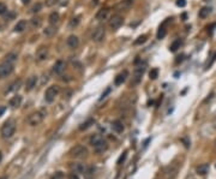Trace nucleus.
<instances>
[{
	"instance_id": "obj_1",
	"label": "nucleus",
	"mask_w": 216,
	"mask_h": 179,
	"mask_svg": "<svg viewBox=\"0 0 216 179\" xmlns=\"http://www.w3.org/2000/svg\"><path fill=\"white\" fill-rule=\"evenodd\" d=\"M90 144L93 146L94 150L97 154H102V153L106 152L108 149V143L100 135H93L91 138H90Z\"/></svg>"
},
{
	"instance_id": "obj_2",
	"label": "nucleus",
	"mask_w": 216,
	"mask_h": 179,
	"mask_svg": "<svg viewBox=\"0 0 216 179\" xmlns=\"http://www.w3.org/2000/svg\"><path fill=\"white\" fill-rule=\"evenodd\" d=\"M145 68H146V64L145 63H141L139 65L137 64V66H136V69H135V72H133V76H132V80H131V82H130V87L132 88V87H136V85H138L141 81H142V77H143V73L145 72Z\"/></svg>"
},
{
	"instance_id": "obj_3",
	"label": "nucleus",
	"mask_w": 216,
	"mask_h": 179,
	"mask_svg": "<svg viewBox=\"0 0 216 179\" xmlns=\"http://www.w3.org/2000/svg\"><path fill=\"white\" fill-rule=\"evenodd\" d=\"M46 115H47V112L44 110L36 111V112H34V113H31L29 115L28 124L30 126H37V125H40L42 123L43 119L46 118Z\"/></svg>"
},
{
	"instance_id": "obj_4",
	"label": "nucleus",
	"mask_w": 216,
	"mask_h": 179,
	"mask_svg": "<svg viewBox=\"0 0 216 179\" xmlns=\"http://www.w3.org/2000/svg\"><path fill=\"white\" fill-rule=\"evenodd\" d=\"M14 131H16V123L13 120H7L1 126L0 134H1L2 138H10L13 136Z\"/></svg>"
},
{
	"instance_id": "obj_5",
	"label": "nucleus",
	"mask_w": 216,
	"mask_h": 179,
	"mask_svg": "<svg viewBox=\"0 0 216 179\" xmlns=\"http://www.w3.org/2000/svg\"><path fill=\"white\" fill-rule=\"evenodd\" d=\"M59 93H60V88L58 87V85H51V87H48L47 88V90L44 91V100L48 102V103H52L54 100H55V97L59 95Z\"/></svg>"
},
{
	"instance_id": "obj_6",
	"label": "nucleus",
	"mask_w": 216,
	"mask_h": 179,
	"mask_svg": "<svg viewBox=\"0 0 216 179\" xmlns=\"http://www.w3.org/2000/svg\"><path fill=\"white\" fill-rule=\"evenodd\" d=\"M104 36H106V29H104V27L103 25H97L93 30V33H91V41L99 43V42L103 41Z\"/></svg>"
},
{
	"instance_id": "obj_7",
	"label": "nucleus",
	"mask_w": 216,
	"mask_h": 179,
	"mask_svg": "<svg viewBox=\"0 0 216 179\" xmlns=\"http://www.w3.org/2000/svg\"><path fill=\"white\" fill-rule=\"evenodd\" d=\"M70 156L73 159H84L88 156V149L84 146H76L71 149Z\"/></svg>"
},
{
	"instance_id": "obj_8",
	"label": "nucleus",
	"mask_w": 216,
	"mask_h": 179,
	"mask_svg": "<svg viewBox=\"0 0 216 179\" xmlns=\"http://www.w3.org/2000/svg\"><path fill=\"white\" fill-rule=\"evenodd\" d=\"M123 24H124V17H123L121 14H114V16H112V18L109 19V23H108V25H109L112 31H116Z\"/></svg>"
},
{
	"instance_id": "obj_9",
	"label": "nucleus",
	"mask_w": 216,
	"mask_h": 179,
	"mask_svg": "<svg viewBox=\"0 0 216 179\" xmlns=\"http://www.w3.org/2000/svg\"><path fill=\"white\" fill-rule=\"evenodd\" d=\"M13 64L9 63V61H4L2 64H0V78H6L9 77L12 72H13Z\"/></svg>"
},
{
	"instance_id": "obj_10",
	"label": "nucleus",
	"mask_w": 216,
	"mask_h": 179,
	"mask_svg": "<svg viewBox=\"0 0 216 179\" xmlns=\"http://www.w3.org/2000/svg\"><path fill=\"white\" fill-rule=\"evenodd\" d=\"M132 5H133V0H121L115 5L114 9L116 12H125V11H129Z\"/></svg>"
},
{
	"instance_id": "obj_11",
	"label": "nucleus",
	"mask_w": 216,
	"mask_h": 179,
	"mask_svg": "<svg viewBox=\"0 0 216 179\" xmlns=\"http://www.w3.org/2000/svg\"><path fill=\"white\" fill-rule=\"evenodd\" d=\"M65 69H66V63H65V60H61V59H59L57 60L55 63H54V65H53V73H55L58 76H60V75H63L64 72H65Z\"/></svg>"
},
{
	"instance_id": "obj_12",
	"label": "nucleus",
	"mask_w": 216,
	"mask_h": 179,
	"mask_svg": "<svg viewBox=\"0 0 216 179\" xmlns=\"http://www.w3.org/2000/svg\"><path fill=\"white\" fill-rule=\"evenodd\" d=\"M66 45H67V47L70 49L78 48V46H79V39H78V36L77 35H70L67 37V40H66Z\"/></svg>"
},
{
	"instance_id": "obj_13",
	"label": "nucleus",
	"mask_w": 216,
	"mask_h": 179,
	"mask_svg": "<svg viewBox=\"0 0 216 179\" xmlns=\"http://www.w3.org/2000/svg\"><path fill=\"white\" fill-rule=\"evenodd\" d=\"M47 58H48V47L41 46V47L37 49V52H36V59H37L39 61H43V60H46Z\"/></svg>"
},
{
	"instance_id": "obj_14",
	"label": "nucleus",
	"mask_w": 216,
	"mask_h": 179,
	"mask_svg": "<svg viewBox=\"0 0 216 179\" xmlns=\"http://www.w3.org/2000/svg\"><path fill=\"white\" fill-rule=\"evenodd\" d=\"M127 77H129V71L127 70H124V71H121L116 77H115L114 80V84L115 85H121L123 83L125 82L126 80H127Z\"/></svg>"
},
{
	"instance_id": "obj_15",
	"label": "nucleus",
	"mask_w": 216,
	"mask_h": 179,
	"mask_svg": "<svg viewBox=\"0 0 216 179\" xmlns=\"http://www.w3.org/2000/svg\"><path fill=\"white\" fill-rule=\"evenodd\" d=\"M37 80H39L37 76H30L28 80H27V82H25V90L27 91L32 90L36 87V84H37Z\"/></svg>"
},
{
	"instance_id": "obj_16",
	"label": "nucleus",
	"mask_w": 216,
	"mask_h": 179,
	"mask_svg": "<svg viewBox=\"0 0 216 179\" xmlns=\"http://www.w3.org/2000/svg\"><path fill=\"white\" fill-rule=\"evenodd\" d=\"M171 21V18H168L166 22H163L161 25H160V28H158V30H157V39L158 40H162L166 35H167V29H166V24L168 23Z\"/></svg>"
},
{
	"instance_id": "obj_17",
	"label": "nucleus",
	"mask_w": 216,
	"mask_h": 179,
	"mask_svg": "<svg viewBox=\"0 0 216 179\" xmlns=\"http://www.w3.org/2000/svg\"><path fill=\"white\" fill-rule=\"evenodd\" d=\"M28 27V23H27V21L25 19H21L19 22H17V24L14 25L13 30L16 33H22V31H24L25 29Z\"/></svg>"
},
{
	"instance_id": "obj_18",
	"label": "nucleus",
	"mask_w": 216,
	"mask_h": 179,
	"mask_svg": "<svg viewBox=\"0 0 216 179\" xmlns=\"http://www.w3.org/2000/svg\"><path fill=\"white\" fill-rule=\"evenodd\" d=\"M108 14H109V10L108 9H101L97 11V14H96V19L97 21H104V19H107V17H108Z\"/></svg>"
},
{
	"instance_id": "obj_19",
	"label": "nucleus",
	"mask_w": 216,
	"mask_h": 179,
	"mask_svg": "<svg viewBox=\"0 0 216 179\" xmlns=\"http://www.w3.org/2000/svg\"><path fill=\"white\" fill-rule=\"evenodd\" d=\"M112 129H113V131L116 132V134H121L125 127H124V124H123L120 120H114V122L112 123Z\"/></svg>"
},
{
	"instance_id": "obj_20",
	"label": "nucleus",
	"mask_w": 216,
	"mask_h": 179,
	"mask_svg": "<svg viewBox=\"0 0 216 179\" xmlns=\"http://www.w3.org/2000/svg\"><path fill=\"white\" fill-rule=\"evenodd\" d=\"M22 103V96L21 95H14L11 100H10V106L12 108H18Z\"/></svg>"
},
{
	"instance_id": "obj_21",
	"label": "nucleus",
	"mask_w": 216,
	"mask_h": 179,
	"mask_svg": "<svg viewBox=\"0 0 216 179\" xmlns=\"http://www.w3.org/2000/svg\"><path fill=\"white\" fill-rule=\"evenodd\" d=\"M57 33V29H55V25H49L46 29H43V35L46 37H52L54 34Z\"/></svg>"
},
{
	"instance_id": "obj_22",
	"label": "nucleus",
	"mask_w": 216,
	"mask_h": 179,
	"mask_svg": "<svg viewBox=\"0 0 216 179\" xmlns=\"http://www.w3.org/2000/svg\"><path fill=\"white\" fill-rule=\"evenodd\" d=\"M71 168L74 173H82V174H83L84 171H85L86 166H84L83 164H72Z\"/></svg>"
},
{
	"instance_id": "obj_23",
	"label": "nucleus",
	"mask_w": 216,
	"mask_h": 179,
	"mask_svg": "<svg viewBox=\"0 0 216 179\" xmlns=\"http://www.w3.org/2000/svg\"><path fill=\"white\" fill-rule=\"evenodd\" d=\"M176 173H178V166L172 165L168 167V169H167V177H168V179H174L175 176H176Z\"/></svg>"
},
{
	"instance_id": "obj_24",
	"label": "nucleus",
	"mask_w": 216,
	"mask_h": 179,
	"mask_svg": "<svg viewBox=\"0 0 216 179\" xmlns=\"http://www.w3.org/2000/svg\"><path fill=\"white\" fill-rule=\"evenodd\" d=\"M30 25H31L32 29H37V28H40L42 25V19L40 17H32L30 19Z\"/></svg>"
},
{
	"instance_id": "obj_25",
	"label": "nucleus",
	"mask_w": 216,
	"mask_h": 179,
	"mask_svg": "<svg viewBox=\"0 0 216 179\" xmlns=\"http://www.w3.org/2000/svg\"><path fill=\"white\" fill-rule=\"evenodd\" d=\"M59 19H60V16L58 12H52L48 17V22L51 25H55L57 23H59Z\"/></svg>"
},
{
	"instance_id": "obj_26",
	"label": "nucleus",
	"mask_w": 216,
	"mask_h": 179,
	"mask_svg": "<svg viewBox=\"0 0 216 179\" xmlns=\"http://www.w3.org/2000/svg\"><path fill=\"white\" fill-rule=\"evenodd\" d=\"M21 84H22V81H21V80L14 81L13 83H11V84H10V88H7L6 93H10V91H16V90H18V89L21 88Z\"/></svg>"
},
{
	"instance_id": "obj_27",
	"label": "nucleus",
	"mask_w": 216,
	"mask_h": 179,
	"mask_svg": "<svg viewBox=\"0 0 216 179\" xmlns=\"http://www.w3.org/2000/svg\"><path fill=\"white\" fill-rule=\"evenodd\" d=\"M94 124H95V120H94L93 118H89V119H88L86 122H84L83 124H82V125H81V126H79V130H81V131H84V130H88L89 127H91V126H93V125H94Z\"/></svg>"
},
{
	"instance_id": "obj_28",
	"label": "nucleus",
	"mask_w": 216,
	"mask_h": 179,
	"mask_svg": "<svg viewBox=\"0 0 216 179\" xmlns=\"http://www.w3.org/2000/svg\"><path fill=\"white\" fill-rule=\"evenodd\" d=\"M211 14V7H202L201 10H199V18H207V17H209V14Z\"/></svg>"
},
{
	"instance_id": "obj_29",
	"label": "nucleus",
	"mask_w": 216,
	"mask_h": 179,
	"mask_svg": "<svg viewBox=\"0 0 216 179\" xmlns=\"http://www.w3.org/2000/svg\"><path fill=\"white\" fill-rule=\"evenodd\" d=\"M209 171V165L208 164H203V165H199L197 167V173L201 174V176H205Z\"/></svg>"
},
{
	"instance_id": "obj_30",
	"label": "nucleus",
	"mask_w": 216,
	"mask_h": 179,
	"mask_svg": "<svg viewBox=\"0 0 216 179\" xmlns=\"http://www.w3.org/2000/svg\"><path fill=\"white\" fill-rule=\"evenodd\" d=\"M94 167H91V166H89V167H86L85 171H84V173H83V176L85 177L86 179H91L94 177Z\"/></svg>"
},
{
	"instance_id": "obj_31",
	"label": "nucleus",
	"mask_w": 216,
	"mask_h": 179,
	"mask_svg": "<svg viewBox=\"0 0 216 179\" xmlns=\"http://www.w3.org/2000/svg\"><path fill=\"white\" fill-rule=\"evenodd\" d=\"M79 22H81L79 17H73L72 19H70L69 28H70V29H74V28H77V27H78V24H79Z\"/></svg>"
},
{
	"instance_id": "obj_32",
	"label": "nucleus",
	"mask_w": 216,
	"mask_h": 179,
	"mask_svg": "<svg viewBox=\"0 0 216 179\" xmlns=\"http://www.w3.org/2000/svg\"><path fill=\"white\" fill-rule=\"evenodd\" d=\"M180 46H181V41H180V40H175V41H173L172 45L169 46V51H171V52H176L178 48H180Z\"/></svg>"
},
{
	"instance_id": "obj_33",
	"label": "nucleus",
	"mask_w": 216,
	"mask_h": 179,
	"mask_svg": "<svg viewBox=\"0 0 216 179\" xmlns=\"http://www.w3.org/2000/svg\"><path fill=\"white\" fill-rule=\"evenodd\" d=\"M41 9H42V4L41 2H36V4H34L32 5V7H31V12L32 14H37L39 11H41Z\"/></svg>"
},
{
	"instance_id": "obj_34",
	"label": "nucleus",
	"mask_w": 216,
	"mask_h": 179,
	"mask_svg": "<svg viewBox=\"0 0 216 179\" xmlns=\"http://www.w3.org/2000/svg\"><path fill=\"white\" fill-rule=\"evenodd\" d=\"M5 60H6V61H9V63H12V64H14V61L17 60V54H16V53H9V54L6 55Z\"/></svg>"
},
{
	"instance_id": "obj_35",
	"label": "nucleus",
	"mask_w": 216,
	"mask_h": 179,
	"mask_svg": "<svg viewBox=\"0 0 216 179\" xmlns=\"http://www.w3.org/2000/svg\"><path fill=\"white\" fill-rule=\"evenodd\" d=\"M146 41V35H141V36H138V39L137 40H135V45L136 46H138V45H142V43H144V42Z\"/></svg>"
},
{
	"instance_id": "obj_36",
	"label": "nucleus",
	"mask_w": 216,
	"mask_h": 179,
	"mask_svg": "<svg viewBox=\"0 0 216 179\" xmlns=\"http://www.w3.org/2000/svg\"><path fill=\"white\" fill-rule=\"evenodd\" d=\"M149 77L150 80H156L158 77V69H151V71L149 72Z\"/></svg>"
},
{
	"instance_id": "obj_37",
	"label": "nucleus",
	"mask_w": 216,
	"mask_h": 179,
	"mask_svg": "<svg viewBox=\"0 0 216 179\" xmlns=\"http://www.w3.org/2000/svg\"><path fill=\"white\" fill-rule=\"evenodd\" d=\"M126 156H127V150H125V152H124L123 154H121V155H120V158L118 159V162H116V164H118V165H121V164L125 161Z\"/></svg>"
},
{
	"instance_id": "obj_38",
	"label": "nucleus",
	"mask_w": 216,
	"mask_h": 179,
	"mask_svg": "<svg viewBox=\"0 0 216 179\" xmlns=\"http://www.w3.org/2000/svg\"><path fill=\"white\" fill-rule=\"evenodd\" d=\"M51 179H64V173H63V172H55V173L51 177Z\"/></svg>"
},
{
	"instance_id": "obj_39",
	"label": "nucleus",
	"mask_w": 216,
	"mask_h": 179,
	"mask_svg": "<svg viewBox=\"0 0 216 179\" xmlns=\"http://www.w3.org/2000/svg\"><path fill=\"white\" fill-rule=\"evenodd\" d=\"M58 2H59V0H46V6H48V7H52V6L57 5Z\"/></svg>"
},
{
	"instance_id": "obj_40",
	"label": "nucleus",
	"mask_w": 216,
	"mask_h": 179,
	"mask_svg": "<svg viewBox=\"0 0 216 179\" xmlns=\"http://www.w3.org/2000/svg\"><path fill=\"white\" fill-rule=\"evenodd\" d=\"M7 11V7H6V5L5 4H2V2H0V14H5Z\"/></svg>"
},
{
	"instance_id": "obj_41",
	"label": "nucleus",
	"mask_w": 216,
	"mask_h": 179,
	"mask_svg": "<svg viewBox=\"0 0 216 179\" xmlns=\"http://www.w3.org/2000/svg\"><path fill=\"white\" fill-rule=\"evenodd\" d=\"M109 93H111V88H107V90H106V91H104V93H103V94H102V95H101V97H100V101H102V100H103V99H106V97H107V95H108V94H109Z\"/></svg>"
},
{
	"instance_id": "obj_42",
	"label": "nucleus",
	"mask_w": 216,
	"mask_h": 179,
	"mask_svg": "<svg viewBox=\"0 0 216 179\" xmlns=\"http://www.w3.org/2000/svg\"><path fill=\"white\" fill-rule=\"evenodd\" d=\"M176 5L180 7H185L186 6V0H176Z\"/></svg>"
},
{
	"instance_id": "obj_43",
	"label": "nucleus",
	"mask_w": 216,
	"mask_h": 179,
	"mask_svg": "<svg viewBox=\"0 0 216 179\" xmlns=\"http://www.w3.org/2000/svg\"><path fill=\"white\" fill-rule=\"evenodd\" d=\"M72 65H73L76 69H81V68H82V64H81L79 61H77V60H76V61L73 60V61H72Z\"/></svg>"
},
{
	"instance_id": "obj_44",
	"label": "nucleus",
	"mask_w": 216,
	"mask_h": 179,
	"mask_svg": "<svg viewBox=\"0 0 216 179\" xmlns=\"http://www.w3.org/2000/svg\"><path fill=\"white\" fill-rule=\"evenodd\" d=\"M215 60H216V53H215L214 55H213V56H211V60H210V63H209V64L207 65V69H209V68H210V66L213 65V63H214Z\"/></svg>"
},
{
	"instance_id": "obj_45",
	"label": "nucleus",
	"mask_w": 216,
	"mask_h": 179,
	"mask_svg": "<svg viewBox=\"0 0 216 179\" xmlns=\"http://www.w3.org/2000/svg\"><path fill=\"white\" fill-rule=\"evenodd\" d=\"M69 179H79V178H78V176H77V174L73 172V173H71V174L69 176Z\"/></svg>"
},
{
	"instance_id": "obj_46",
	"label": "nucleus",
	"mask_w": 216,
	"mask_h": 179,
	"mask_svg": "<svg viewBox=\"0 0 216 179\" xmlns=\"http://www.w3.org/2000/svg\"><path fill=\"white\" fill-rule=\"evenodd\" d=\"M5 110H6L5 107H0V115H2V113L5 112Z\"/></svg>"
},
{
	"instance_id": "obj_47",
	"label": "nucleus",
	"mask_w": 216,
	"mask_h": 179,
	"mask_svg": "<svg viewBox=\"0 0 216 179\" xmlns=\"http://www.w3.org/2000/svg\"><path fill=\"white\" fill-rule=\"evenodd\" d=\"M22 2H23L24 5H27V4H29V2H30V0H22Z\"/></svg>"
},
{
	"instance_id": "obj_48",
	"label": "nucleus",
	"mask_w": 216,
	"mask_h": 179,
	"mask_svg": "<svg viewBox=\"0 0 216 179\" xmlns=\"http://www.w3.org/2000/svg\"><path fill=\"white\" fill-rule=\"evenodd\" d=\"M1 159H2V154H1V152H0V161H1Z\"/></svg>"
},
{
	"instance_id": "obj_49",
	"label": "nucleus",
	"mask_w": 216,
	"mask_h": 179,
	"mask_svg": "<svg viewBox=\"0 0 216 179\" xmlns=\"http://www.w3.org/2000/svg\"><path fill=\"white\" fill-rule=\"evenodd\" d=\"M0 179H6V178H5V177H2V178H0Z\"/></svg>"
},
{
	"instance_id": "obj_50",
	"label": "nucleus",
	"mask_w": 216,
	"mask_h": 179,
	"mask_svg": "<svg viewBox=\"0 0 216 179\" xmlns=\"http://www.w3.org/2000/svg\"><path fill=\"white\" fill-rule=\"evenodd\" d=\"M215 149H216V141H215Z\"/></svg>"
}]
</instances>
